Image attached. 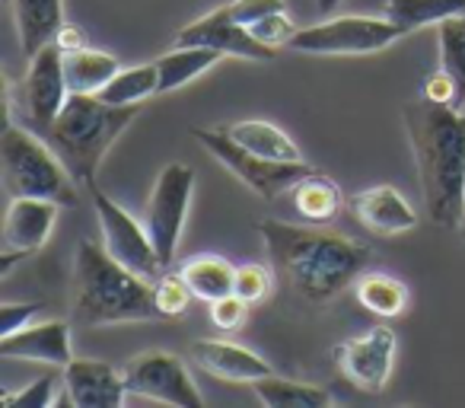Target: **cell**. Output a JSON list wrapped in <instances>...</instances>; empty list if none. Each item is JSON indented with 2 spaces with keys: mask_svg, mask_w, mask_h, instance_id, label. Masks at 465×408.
I'll return each mask as SVG.
<instances>
[{
  "mask_svg": "<svg viewBox=\"0 0 465 408\" xmlns=\"http://www.w3.org/2000/svg\"><path fill=\"white\" fill-rule=\"evenodd\" d=\"M268 259L287 291L306 304H329L344 287H351L370 265V246L341 234L316 227V224H284L265 217L259 221Z\"/></svg>",
  "mask_w": 465,
  "mask_h": 408,
  "instance_id": "obj_1",
  "label": "cell"
},
{
  "mask_svg": "<svg viewBox=\"0 0 465 408\" xmlns=\"http://www.w3.org/2000/svg\"><path fill=\"white\" fill-rule=\"evenodd\" d=\"M418 163L420 198L437 227L456 230L465 208V109L418 96L401 109Z\"/></svg>",
  "mask_w": 465,
  "mask_h": 408,
  "instance_id": "obj_2",
  "label": "cell"
},
{
  "mask_svg": "<svg viewBox=\"0 0 465 408\" xmlns=\"http://www.w3.org/2000/svg\"><path fill=\"white\" fill-rule=\"evenodd\" d=\"M74 323L84 329L118 323H150L163 319L156 306L153 281L131 272L128 265L109 255L105 246L84 240L74 259Z\"/></svg>",
  "mask_w": 465,
  "mask_h": 408,
  "instance_id": "obj_3",
  "label": "cell"
},
{
  "mask_svg": "<svg viewBox=\"0 0 465 408\" xmlns=\"http://www.w3.org/2000/svg\"><path fill=\"white\" fill-rule=\"evenodd\" d=\"M137 115H141V105H112L96 93H71L64 109L42 131V137L64 160L74 179L90 188L99 175L103 156Z\"/></svg>",
  "mask_w": 465,
  "mask_h": 408,
  "instance_id": "obj_4",
  "label": "cell"
},
{
  "mask_svg": "<svg viewBox=\"0 0 465 408\" xmlns=\"http://www.w3.org/2000/svg\"><path fill=\"white\" fill-rule=\"evenodd\" d=\"M4 188L10 198H42L61 208H74L80 198V182L71 175L52 144L33 128H16L14 122L0 137Z\"/></svg>",
  "mask_w": 465,
  "mask_h": 408,
  "instance_id": "obj_5",
  "label": "cell"
},
{
  "mask_svg": "<svg viewBox=\"0 0 465 408\" xmlns=\"http://www.w3.org/2000/svg\"><path fill=\"white\" fill-rule=\"evenodd\" d=\"M192 137L213 160L223 163L242 185L252 188L265 201L293 192V185H300L306 175L316 173L306 160H268V156L252 154V150L240 147L223 128H192Z\"/></svg>",
  "mask_w": 465,
  "mask_h": 408,
  "instance_id": "obj_6",
  "label": "cell"
},
{
  "mask_svg": "<svg viewBox=\"0 0 465 408\" xmlns=\"http://www.w3.org/2000/svg\"><path fill=\"white\" fill-rule=\"evenodd\" d=\"M408 35L392 20L376 16H335L316 26L297 29L291 39V52L300 55H373Z\"/></svg>",
  "mask_w": 465,
  "mask_h": 408,
  "instance_id": "obj_7",
  "label": "cell"
},
{
  "mask_svg": "<svg viewBox=\"0 0 465 408\" xmlns=\"http://www.w3.org/2000/svg\"><path fill=\"white\" fill-rule=\"evenodd\" d=\"M194 194V169L185 163H169L156 179L153 192L147 201V214H143V227H147L150 240L156 246L163 268L173 265L175 249H179L182 230L188 221V208H192Z\"/></svg>",
  "mask_w": 465,
  "mask_h": 408,
  "instance_id": "obj_8",
  "label": "cell"
},
{
  "mask_svg": "<svg viewBox=\"0 0 465 408\" xmlns=\"http://www.w3.org/2000/svg\"><path fill=\"white\" fill-rule=\"evenodd\" d=\"M86 192H90L93 208H96L99 230H103V246L109 249V255H115L122 265L143 274L147 281L160 278L163 262H160V255H156V246H153V240H150L147 227L137 224L122 204H115V201L99 188V182H93Z\"/></svg>",
  "mask_w": 465,
  "mask_h": 408,
  "instance_id": "obj_9",
  "label": "cell"
},
{
  "mask_svg": "<svg viewBox=\"0 0 465 408\" xmlns=\"http://www.w3.org/2000/svg\"><path fill=\"white\" fill-rule=\"evenodd\" d=\"M124 386L128 395H141V399L166 402V405L179 408H201L198 386H194L192 373L185 370V363L169 351H143V354L131 357L124 363Z\"/></svg>",
  "mask_w": 465,
  "mask_h": 408,
  "instance_id": "obj_10",
  "label": "cell"
},
{
  "mask_svg": "<svg viewBox=\"0 0 465 408\" xmlns=\"http://www.w3.org/2000/svg\"><path fill=\"white\" fill-rule=\"evenodd\" d=\"M67 96H71V86H67L64 77V52H61L58 42H52L29 58L26 80L20 86L23 118H26L29 128L42 134L64 109Z\"/></svg>",
  "mask_w": 465,
  "mask_h": 408,
  "instance_id": "obj_11",
  "label": "cell"
},
{
  "mask_svg": "<svg viewBox=\"0 0 465 408\" xmlns=\"http://www.w3.org/2000/svg\"><path fill=\"white\" fill-rule=\"evenodd\" d=\"M395 348H399V338L389 325H376L367 335L348 338L344 344L335 348L338 367L344 370L351 383L363 393H382L392 376L395 363Z\"/></svg>",
  "mask_w": 465,
  "mask_h": 408,
  "instance_id": "obj_12",
  "label": "cell"
},
{
  "mask_svg": "<svg viewBox=\"0 0 465 408\" xmlns=\"http://www.w3.org/2000/svg\"><path fill=\"white\" fill-rule=\"evenodd\" d=\"M175 45H198V48H213L223 58H242V61H274L278 58V48L265 45L252 35L249 26H240L236 20H230L223 7L211 10L201 20L188 23L179 35H175Z\"/></svg>",
  "mask_w": 465,
  "mask_h": 408,
  "instance_id": "obj_13",
  "label": "cell"
},
{
  "mask_svg": "<svg viewBox=\"0 0 465 408\" xmlns=\"http://www.w3.org/2000/svg\"><path fill=\"white\" fill-rule=\"evenodd\" d=\"M58 208L61 204H54V201L14 198V204L7 211V221H4V259H0V272L7 274L16 259H26L29 253H39L52 240Z\"/></svg>",
  "mask_w": 465,
  "mask_h": 408,
  "instance_id": "obj_14",
  "label": "cell"
},
{
  "mask_svg": "<svg viewBox=\"0 0 465 408\" xmlns=\"http://www.w3.org/2000/svg\"><path fill=\"white\" fill-rule=\"evenodd\" d=\"M64 395L58 405H77V408H118L124 405V370L105 361H84L74 357L64 367Z\"/></svg>",
  "mask_w": 465,
  "mask_h": 408,
  "instance_id": "obj_15",
  "label": "cell"
},
{
  "mask_svg": "<svg viewBox=\"0 0 465 408\" xmlns=\"http://www.w3.org/2000/svg\"><path fill=\"white\" fill-rule=\"evenodd\" d=\"M348 208L363 230L376 236H399L418 227V214L405 201V194L392 185H373L351 194Z\"/></svg>",
  "mask_w": 465,
  "mask_h": 408,
  "instance_id": "obj_16",
  "label": "cell"
},
{
  "mask_svg": "<svg viewBox=\"0 0 465 408\" xmlns=\"http://www.w3.org/2000/svg\"><path fill=\"white\" fill-rule=\"evenodd\" d=\"M0 357L10 361H39L64 370L74 361L71 351V325L54 323H29L14 335H0Z\"/></svg>",
  "mask_w": 465,
  "mask_h": 408,
  "instance_id": "obj_17",
  "label": "cell"
},
{
  "mask_svg": "<svg viewBox=\"0 0 465 408\" xmlns=\"http://www.w3.org/2000/svg\"><path fill=\"white\" fill-rule=\"evenodd\" d=\"M192 357L207 373L230 383H255L262 376L274 373L265 357H259L255 351L242 348L236 342H223V338H198V342H192Z\"/></svg>",
  "mask_w": 465,
  "mask_h": 408,
  "instance_id": "obj_18",
  "label": "cell"
},
{
  "mask_svg": "<svg viewBox=\"0 0 465 408\" xmlns=\"http://www.w3.org/2000/svg\"><path fill=\"white\" fill-rule=\"evenodd\" d=\"M16 16V33H20V48L26 58L39 55L45 45L58 39L64 23V0H10Z\"/></svg>",
  "mask_w": 465,
  "mask_h": 408,
  "instance_id": "obj_19",
  "label": "cell"
},
{
  "mask_svg": "<svg viewBox=\"0 0 465 408\" xmlns=\"http://www.w3.org/2000/svg\"><path fill=\"white\" fill-rule=\"evenodd\" d=\"M220 128L240 144V147L252 150V154H259V156H268V160H303V156H300V147L291 141V134L281 131L278 124H272V122L249 118V122L220 124Z\"/></svg>",
  "mask_w": 465,
  "mask_h": 408,
  "instance_id": "obj_20",
  "label": "cell"
},
{
  "mask_svg": "<svg viewBox=\"0 0 465 408\" xmlns=\"http://www.w3.org/2000/svg\"><path fill=\"white\" fill-rule=\"evenodd\" d=\"M255 399L268 408H325L331 405V393L316 383L287 380V376H262L252 383Z\"/></svg>",
  "mask_w": 465,
  "mask_h": 408,
  "instance_id": "obj_21",
  "label": "cell"
},
{
  "mask_svg": "<svg viewBox=\"0 0 465 408\" xmlns=\"http://www.w3.org/2000/svg\"><path fill=\"white\" fill-rule=\"evenodd\" d=\"M341 204H344L341 188L322 173L306 175L300 185H293V208H297V214L303 217L306 224L325 227V224H331L338 217Z\"/></svg>",
  "mask_w": 465,
  "mask_h": 408,
  "instance_id": "obj_22",
  "label": "cell"
},
{
  "mask_svg": "<svg viewBox=\"0 0 465 408\" xmlns=\"http://www.w3.org/2000/svg\"><path fill=\"white\" fill-rule=\"evenodd\" d=\"M223 58L213 48H198V45H175L173 52L160 55L153 61L156 71H160V93H173L179 86L192 84L194 77L211 71L217 61Z\"/></svg>",
  "mask_w": 465,
  "mask_h": 408,
  "instance_id": "obj_23",
  "label": "cell"
},
{
  "mask_svg": "<svg viewBox=\"0 0 465 408\" xmlns=\"http://www.w3.org/2000/svg\"><path fill=\"white\" fill-rule=\"evenodd\" d=\"M118 71H122V61L109 52H96V48L64 52V77L71 93H99Z\"/></svg>",
  "mask_w": 465,
  "mask_h": 408,
  "instance_id": "obj_24",
  "label": "cell"
},
{
  "mask_svg": "<svg viewBox=\"0 0 465 408\" xmlns=\"http://www.w3.org/2000/svg\"><path fill=\"white\" fill-rule=\"evenodd\" d=\"M440 74L452 86V109H465V14L437 26Z\"/></svg>",
  "mask_w": 465,
  "mask_h": 408,
  "instance_id": "obj_25",
  "label": "cell"
},
{
  "mask_svg": "<svg viewBox=\"0 0 465 408\" xmlns=\"http://www.w3.org/2000/svg\"><path fill=\"white\" fill-rule=\"evenodd\" d=\"M465 14V0H386L382 16L399 29L414 33L424 26H440L443 20Z\"/></svg>",
  "mask_w": 465,
  "mask_h": 408,
  "instance_id": "obj_26",
  "label": "cell"
},
{
  "mask_svg": "<svg viewBox=\"0 0 465 408\" xmlns=\"http://www.w3.org/2000/svg\"><path fill=\"white\" fill-rule=\"evenodd\" d=\"M179 274L188 281L194 297L204 300V304L230 297L232 284H236V268L226 259H220V255H198V259L185 262Z\"/></svg>",
  "mask_w": 465,
  "mask_h": 408,
  "instance_id": "obj_27",
  "label": "cell"
},
{
  "mask_svg": "<svg viewBox=\"0 0 465 408\" xmlns=\"http://www.w3.org/2000/svg\"><path fill=\"white\" fill-rule=\"evenodd\" d=\"M156 93H160V71H156V65H137L122 67L96 96L112 105H141L143 99L156 96Z\"/></svg>",
  "mask_w": 465,
  "mask_h": 408,
  "instance_id": "obj_28",
  "label": "cell"
},
{
  "mask_svg": "<svg viewBox=\"0 0 465 408\" xmlns=\"http://www.w3.org/2000/svg\"><path fill=\"white\" fill-rule=\"evenodd\" d=\"M354 294L363 310H370L373 316L382 319L401 316L408 306V291L395 278H389V274H361L354 281Z\"/></svg>",
  "mask_w": 465,
  "mask_h": 408,
  "instance_id": "obj_29",
  "label": "cell"
},
{
  "mask_svg": "<svg viewBox=\"0 0 465 408\" xmlns=\"http://www.w3.org/2000/svg\"><path fill=\"white\" fill-rule=\"evenodd\" d=\"M153 294H156V306H160L163 319L185 316L194 300V291L188 287V281L182 278V274H160V278L153 281Z\"/></svg>",
  "mask_w": 465,
  "mask_h": 408,
  "instance_id": "obj_30",
  "label": "cell"
},
{
  "mask_svg": "<svg viewBox=\"0 0 465 408\" xmlns=\"http://www.w3.org/2000/svg\"><path fill=\"white\" fill-rule=\"evenodd\" d=\"M274 272V268H272ZM265 265H255V262H246V265L236 268V284H232V294L240 300H246L249 306L255 304H265L268 297H272V287H274V278L278 274H272Z\"/></svg>",
  "mask_w": 465,
  "mask_h": 408,
  "instance_id": "obj_31",
  "label": "cell"
},
{
  "mask_svg": "<svg viewBox=\"0 0 465 408\" xmlns=\"http://www.w3.org/2000/svg\"><path fill=\"white\" fill-rule=\"evenodd\" d=\"M223 10L230 14V20H236L240 26H255V23L265 20V16L287 10V0H230V4H223Z\"/></svg>",
  "mask_w": 465,
  "mask_h": 408,
  "instance_id": "obj_32",
  "label": "cell"
},
{
  "mask_svg": "<svg viewBox=\"0 0 465 408\" xmlns=\"http://www.w3.org/2000/svg\"><path fill=\"white\" fill-rule=\"evenodd\" d=\"M249 29H252L255 39L265 42V45H272V48H287L293 35H297V26H293V20L287 16V10L265 16V20H259L255 26H249Z\"/></svg>",
  "mask_w": 465,
  "mask_h": 408,
  "instance_id": "obj_33",
  "label": "cell"
},
{
  "mask_svg": "<svg viewBox=\"0 0 465 408\" xmlns=\"http://www.w3.org/2000/svg\"><path fill=\"white\" fill-rule=\"evenodd\" d=\"M52 386L54 376L45 373L33 383L29 389H20V393H4V408H48L52 405Z\"/></svg>",
  "mask_w": 465,
  "mask_h": 408,
  "instance_id": "obj_34",
  "label": "cell"
},
{
  "mask_svg": "<svg viewBox=\"0 0 465 408\" xmlns=\"http://www.w3.org/2000/svg\"><path fill=\"white\" fill-rule=\"evenodd\" d=\"M246 310H249L246 300H240L236 294H230V297L213 300L211 304V323L217 325L220 332H232L246 323Z\"/></svg>",
  "mask_w": 465,
  "mask_h": 408,
  "instance_id": "obj_35",
  "label": "cell"
},
{
  "mask_svg": "<svg viewBox=\"0 0 465 408\" xmlns=\"http://www.w3.org/2000/svg\"><path fill=\"white\" fill-rule=\"evenodd\" d=\"M42 313V304H4L0 306V335H14L26 329Z\"/></svg>",
  "mask_w": 465,
  "mask_h": 408,
  "instance_id": "obj_36",
  "label": "cell"
},
{
  "mask_svg": "<svg viewBox=\"0 0 465 408\" xmlns=\"http://www.w3.org/2000/svg\"><path fill=\"white\" fill-rule=\"evenodd\" d=\"M61 45V52H77V48H86L84 45V35H80V29H74V26H64L58 33V39H54Z\"/></svg>",
  "mask_w": 465,
  "mask_h": 408,
  "instance_id": "obj_37",
  "label": "cell"
},
{
  "mask_svg": "<svg viewBox=\"0 0 465 408\" xmlns=\"http://www.w3.org/2000/svg\"><path fill=\"white\" fill-rule=\"evenodd\" d=\"M338 4H341V0H316V10L325 16V14H331V10H335Z\"/></svg>",
  "mask_w": 465,
  "mask_h": 408,
  "instance_id": "obj_38",
  "label": "cell"
},
{
  "mask_svg": "<svg viewBox=\"0 0 465 408\" xmlns=\"http://www.w3.org/2000/svg\"><path fill=\"white\" fill-rule=\"evenodd\" d=\"M459 236H462V240H465V208H462V221H459Z\"/></svg>",
  "mask_w": 465,
  "mask_h": 408,
  "instance_id": "obj_39",
  "label": "cell"
}]
</instances>
